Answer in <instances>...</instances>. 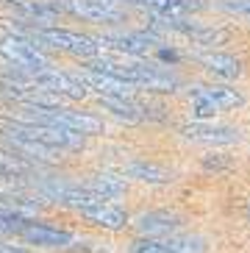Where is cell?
I'll return each instance as SVG.
<instances>
[{
	"mask_svg": "<svg viewBox=\"0 0 250 253\" xmlns=\"http://www.w3.org/2000/svg\"><path fill=\"white\" fill-rule=\"evenodd\" d=\"M0 134L11 139L17 148L28 150L34 156H50L53 150H81L83 148V134L70 131V128H53V126H39V123H25V120H3Z\"/></svg>",
	"mask_w": 250,
	"mask_h": 253,
	"instance_id": "6da1fadb",
	"label": "cell"
},
{
	"mask_svg": "<svg viewBox=\"0 0 250 253\" xmlns=\"http://www.w3.org/2000/svg\"><path fill=\"white\" fill-rule=\"evenodd\" d=\"M25 123H39V126H53V128H70L83 136L100 134L103 131V120L86 112H75L67 106H53V103H34L25 100L22 103V117Z\"/></svg>",
	"mask_w": 250,
	"mask_h": 253,
	"instance_id": "7a4b0ae2",
	"label": "cell"
},
{
	"mask_svg": "<svg viewBox=\"0 0 250 253\" xmlns=\"http://www.w3.org/2000/svg\"><path fill=\"white\" fill-rule=\"evenodd\" d=\"M89 67L103 70L123 78V81L133 84V86H147V89H159V92H172L175 86H181L175 73L164 70L162 64H117V61H92Z\"/></svg>",
	"mask_w": 250,
	"mask_h": 253,
	"instance_id": "3957f363",
	"label": "cell"
},
{
	"mask_svg": "<svg viewBox=\"0 0 250 253\" xmlns=\"http://www.w3.org/2000/svg\"><path fill=\"white\" fill-rule=\"evenodd\" d=\"M0 56H3L8 64H14L17 70L31 73V75L42 73V70H50V59H47L34 42H28V39H22V37H14V34L0 39Z\"/></svg>",
	"mask_w": 250,
	"mask_h": 253,
	"instance_id": "277c9868",
	"label": "cell"
},
{
	"mask_svg": "<svg viewBox=\"0 0 250 253\" xmlns=\"http://www.w3.org/2000/svg\"><path fill=\"white\" fill-rule=\"evenodd\" d=\"M34 39L42 42V45H47V47L81 56V59H95L97 50H100L97 39L83 37L78 31H67V28H34Z\"/></svg>",
	"mask_w": 250,
	"mask_h": 253,
	"instance_id": "5b68a950",
	"label": "cell"
},
{
	"mask_svg": "<svg viewBox=\"0 0 250 253\" xmlns=\"http://www.w3.org/2000/svg\"><path fill=\"white\" fill-rule=\"evenodd\" d=\"M56 8L83 17L89 23H120L123 20V8L117 6V0H61L56 3Z\"/></svg>",
	"mask_w": 250,
	"mask_h": 253,
	"instance_id": "8992f818",
	"label": "cell"
},
{
	"mask_svg": "<svg viewBox=\"0 0 250 253\" xmlns=\"http://www.w3.org/2000/svg\"><path fill=\"white\" fill-rule=\"evenodd\" d=\"M34 86H39V92H44V95H64V97H73V100H81L89 92L86 84L78 75H67V73H59V70L34 73Z\"/></svg>",
	"mask_w": 250,
	"mask_h": 253,
	"instance_id": "52a82bcc",
	"label": "cell"
},
{
	"mask_svg": "<svg viewBox=\"0 0 250 253\" xmlns=\"http://www.w3.org/2000/svg\"><path fill=\"white\" fill-rule=\"evenodd\" d=\"M97 45L103 47H114L120 53H128V56H145L159 45V37L153 34H145V31H117V34H103L97 37Z\"/></svg>",
	"mask_w": 250,
	"mask_h": 253,
	"instance_id": "ba28073f",
	"label": "cell"
},
{
	"mask_svg": "<svg viewBox=\"0 0 250 253\" xmlns=\"http://www.w3.org/2000/svg\"><path fill=\"white\" fill-rule=\"evenodd\" d=\"M78 78L86 84V89H95L100 97H131L133 95V84L123 81V78H117L111 73H103V70L83 67L78 73Z\"/></svg>",
	"mask_w": 250,
	"mask_h": 253,
	"instance_id": "9c48e42d",
	"label": "cell"
},
{
	"mask_svg": "<svg viewBox=\"0 0 250 253\" xmlns=\"http://www.w3.org/2000/svg\"><path fill=\"white\" fill-rule=\"evenodd\" d=\"M44 195H50L53 201H61L67 206H92V203H103L97 198V192H92L86 184H73V181H47L42 186Z\"/></svg>",
	"mask_w": 250,
	"mask_h": 253,
	"instance_id": "30bf717a",
	"label": "cell"
},
{
	"mask_svg": "<svg viewBox=\"0 0 250 253\" xmlns=\"http://www.w3.org/2000/svg\"><path fill=\"white\" fill-rule=\"evenodd\" d=\"M181 136L189 142H200V145H234L239 142V131L228 126H208V123H189L181 128Z\"/></svg>",
	"mask_w": 250,
	"mask_h": 253,
	"instance_id": "8fae6325",
	"label": "cell"
},
{
	"mask_svg": "<svg viewBox=\"0 0 250 253\" xmlns=\"http://www.w3.org/2000/svg\"><path fill=\"white\" fill-rule=\"evenodd\" d=\"M8 8H14L20 20L25 23H37V28H47L56 20L59 8L53 0H3Z\"/></svg>",
	"mask_w": 250,
	"mask_h": 253,
	"instance_id": "7c38bea8",
	"label": "cell"
},
{
	"mask_svg": "<svg viewBox=\"0 0 250 253\" xmlns=\"http://www.w3.org/2000/svg\"><path fill=\"white\" fill-rule=\"evenodd\" d=\"M181 225H184L181 214H175V211H167V209L147 211V214H142L139 220H136V228H139V234H145V237H156V239L175 234Z\"/></svg>",
	"mask_w": 250,
	"mask_h": 253,
	"instance_id": "4fadbf2b",
	"label": "cell"
},
{
	"mask_svg": "<svg viewBox=\"0 0 250 253\" xmlns=\"http://www.w3.org/2000/svg\"><path fill=\"white\" fill-rule=\"evenodd\" d=\"M20 237L31 245H39V248H67L73 245V234L70 231H59L53 225H44V223H25L20 231Z\"/></svg>",
	"mask_w": 250,
	"mask_h": 253,
	"instance_id": "5bb4252c",
	"label": "cell"
},
{
	"mask_svg": "<svg viewBox=\"0 0 250 253\" xmlns=\"http://www.w3.org/2000/svg\"><path fill=\"white\" fill-rule=\"evenodd\" d=\"M81 217L89 220L92 225L106 228V231H120L128 223V214H125L120 206H111V203H92V206H83Z\"/></svg>",
	"mask_w": 250,
	"mask_h": 253,
	"instance_id": "9a60e30c",
	"label": "cell"
},
{
	"mask_svg": "<svg viewBox=\"0 0 250 253\" xmlns=\"http://www.w3.org/2000/svg\"><path fill=\"white\" fill-rule=\"evenodd\" d=\"M125 3L145 6L159 17H184V14H192V11L206 8L203 0H125Z\"/></svg>",
	"mask_w": 250,
	"mask_h": 253,
	"instance_id": "2e32d148",
	"label": "cell"
},
{
	"mask_svg": "<svg viewBox=\"0 0 250 253\" xmlns=\"http://www.w3.org/2000/svg\"><path fill=\"white\" fill-rule=\"evenodd\" d=\"M198 61L211 75H220V78H239V75H242V64H239L234 56H228V53H220V50L200 53Z\"/></svg>",
	"mask_w": 250,
	"mask_h": 253,
	"instance_id": "e0dca14e",
	"label": "cell"
},
{
	"mask_svg": "<svg viewBox=\"0 0 250 253\" xmlns=\"http://www.w3.org/2000/svg\"><path fill=\"white\" fill-rule=\"evenodd\" d=\"M125 175L136 178V181H145V184H167V181H172V170H167L162 164H153V162L125 164Z\"/></svg>",
	"mask_w": 250,
	"mask_h": 253,
	"instance_id": "ac0fdd59",
	"label": "cell"
},
{
	"mask_svg": "<svg viewBox=\"0 0 250 253\" xmlns=\"http://www.w3.org/2000/svg\"><path fill=\"white\" fill-rule=\"evenodd\" d=\"M192 95H200V97H206V100H211L220 112L222 109H236V106L245 103V97L236 89H228V86H195Z\"/></svg>",
	"mask_w": 250,
	"mask_h": 253,
	"instance_id": "d6986e66",
	"label": "cell"
},
{
	"mask_svg": "<svg viewBox=\"0 0 250 253\" xmlns=\"http://www.w3.org/2000/svg\"><path fill=\"white\" fill-rule=\"evenodd\" d=\"M100 106H106L114 117L125 120V123H139V120H145L142 106L133 103V97H100Z\"/></svg>",
	"mask_w": 250,
	"mask_h": 253,
	"instance_id": "ffe728a7",
	"label": "cell"
},
{
	"mask_svg": "<svg viewBox=\"0 0 250 253\" xmlns=\"http://www.w3.org/2000/svg\"><path fill=\"white\" fill-rule=\"evenodd\" d=\"M164 248L169 253H206V239L198 237V234H169V237H162Z\"/></svg>",
	"mask_w": 250,
	"mask_h": 253,
	"instance_id": "44dd1931",
	"label": "cell"
},
{
	"mask_svg": "<svg viewBox=\"0 0 250 253\" xmlns=\"http://www.w3.org/2000/svg\"><path fill=\"white\" fill-rule=\"evenodd\" d=\"M86 186L92 189V192H97V198L100 201H111V198H120V195L125 192V184L120 178H111V175H95V178H89Z\"/></svg>",
	"mask_w": 250,
	"mask_h": 253,
	"instance_id": "7402d4cb",
	"label": "cell"
},
{
	"mask_svg": "<svg viewBox=\"0 0 250 253\" xmlns=\"http://www.w3.org/2000/svg\"><path fill=\"white\" fill-rule=\"evenodd\" d=\"M31 167L25 162H20V159L14 156H3L0 153V178L8 181V178H22V175H28Z\"/></svg>",
	"mask_w": 250,
	"mask_h": 253,
	"instance_id": "603a6c76",
	"label": "cell"
},
{
	"mask_svg": "<svg viewBox=\"0 0 250 253\" xmlns=\"http://www.w3.org/2000/svg\"><path fill=\"white\" fill-rule=\"evenodd\" d=\"M217 112H220V109H217L211 100H206V97H200V95H192V117L198 120V123L214 120V114H217Z\"/></svg>",
	"mask_w": 250,
	"mask_h": 253,
	"instance_id": "cb8c5ba5",
	"label": "cell"
},
{
	"mask_svg": "<svg viewBox=\"0 0 250 253\" xmlns=\"http://www.w3.org/2000/svg\"><path fill=\"white\" fill-rule=\"evenodd\" d=\"M25 225V217L20 211H6L0 209V234H20Z\"/></svg>",
	"mask_w": 250,
	"mask_h": 253,
	"instance_id": "d4e9b609",
	"label": "cell"
},
{
	"mask_svg": "<svg viewBox=\"0 0 250 253\" xmlns=\"http://www.w3.org/2000/svg\"><path fill=\"white\" fill-rule=\"evenodd\" d=\"M128 253H169V251L164 248L162 239H156V237H142V239H133L131 248H128Z\"/></svg>",
	"mask_w": 250,
	"mask_h": 253,
	"instance_id": "484cf974",
	"label": "cell"
},
{
	"mask_svg": "<svg viewBox=\"0 0 250 253\" xmlns=\"http://www.w3.org/2000/svg\"><path fill=\"white\" fill-rule=\"evenodd\" d=\"M217 8L236 17H250V0H217Z\"/></svg>",
	"mask_w": 250,
	"mask_h": 253,
	"instance_id": "4316f807",
	"label": "cell"
}]
</instances>
